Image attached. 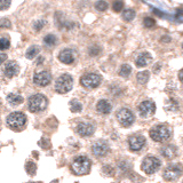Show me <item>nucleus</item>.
I'll return each mask as SVG.
<instances>
[{
    "instance_id": "nucleus-18",
    "label": "nucleus",
    "mask_w": 183,
    "mask_h": 183,
    "mask_svg": "<svg viewBox=\"0 0 183 183\" xmlns=\"http://www.w3.org/2000/svg\"><path fill=\"white\" fill-rule=\"evenodd\" d=\"M152 61V56L149 53H142L137 56L136 59V66L137 68H144L148 64H150Z\"/></svg>"
},
{
    "instance_id": "nucleus-21",
    "label": "nucleus",
    "mask_w": 183,
    "mask_h": 183,
    "mask_svg": "<svg viewBox=\"0 0 183 183\" xmlns=\"http://www.w3.org/2000/svg\"><path fill=\"white\" fill-rule=\"evenodd\" d=\"M136 79H137V81H138V84H141V85H145V84L149 81V79H150V73H149L148 71L140 72V73H137Z\"/></svg>"
},
{
    "instance_id": "nucleus-7",
    "label": "nucleus",
    "mask_w": 183,
    "mask_h": 183,
    "mask_svg": "<svg viewBox=\"0 0 183 183\" xmlns=\"http://www.w3.org/2000/svg\"><path fill=\"white\" fill-rule=\"evenodd\" d=\"M116 117H117V120L119 121V124L121 125V126H124V127H129L134 123V119H135L134 113L129 109H127V108L120 109L117 112Z\"/></svg>"
},
{
    "instance_id": "nucleus-14",
    "label": "nucleus",
    "mask_w": 183,
    "mask_h": 183,
    "mask_svg": "<svg viewBox=\"0 0 183 183\" xmlns=\"http://www.w3.org/2000/svg\"><path fill=\"white\" fill-rule=\"evenodd\" d=\"M59 60L64 64H71L76 60V52L73 49H63L59 54Z\"/></svg>"
},
{
    "instance_id": "nucleus-3",
    "label": "nucleus",
    "mask_w": 183,
    "mask_h": 183,
    "mask_svg": "<svg viewBox=\"0 0 183 183\" xmlns=\"http://www.w3.org/2000/svg\"><path fill=\"white\" fill-rule=\"evenodd\" d=\"M150 137L155 142L163 143L170 137V129L166 125H157L150 131Z\"/></svg>"
},
{
    "instance_id": "nucleus-15",
    "label": "nucleus",
    "mask_w": 183,
    "mask_h": 183,
    "mask_svg": "<svg viewBox=\"0 0 183 183\" xmlns=\"http://www.w3.org/2000/svg\"><path fill=\"white\" fill-rule=\"evenodd\" d=\"M76 131L80 136H91L95 131V127L91 123H80L76 127Z\"/></svg>"
},
{
    "instance_id": "nucleus-20",
    "label": "nucleus",
    "mask_w": 183,
    "mask_h": 183,
    "mask_svg": "<svg viewBox=\"0 0 183 183\" xmlns=\"http://www.w3.org/2000/svg\"><path fill=\"white\" fill-rule=\"evenodd\" d=\"M23 97L21 96L20 94H15V93H12L7 96V102L13 106H16V105H20L23 103Z\"/></svg>"
},
{
    "instance_id": "nucleus-32",
    "label": "nucleus",
    "mask_w": 183,
    "mask_h": 183,
    "mask_svg": "<svg viewBox=\"0 0 183 183\" xmlns=\"http://www.w3.org/2000/svg\"><path fill=\"white\" fill-rule=\"evenodd\" d=\"M10 6V0H0V10L8 9Z\"/></svg>"
},
{
    "instance_id": "nucleus-23",
    "label": "nucleus",
    "mask_w": 183,
    "mask_h": 183,
    "mask_svg": "<svg viewBox=\"0 0 183 183\" xmlns=\"http://www.w3.org/2000/svg\"><path fill=\"white\" fill-rule=\"evenodd\" d=\"M57 42V38L54 36V34H47L45 38H44V44L48 47H53V46L56 45Z\"/></svg>"
},
{
    "instance_id": "nucleus-35",
    "label": "nucleus",
    "mask_w": 183,
    "mask_h": 183,
    "mask_svg": "<svg viewBox=\"0 0 183 183\" xmlns=\"http://www.w3.org/2000/svg\"><path fill=\"white\" fill-rule=\"evenodd\" d=\"M6 60H7V55H6V54H4V53H0V65H1V64H2V63L6 61Z\"/></svg>"
},
{
    "instance_id": "nucleus-38",
    "label": "nucleus",
    "mask_w": 183,
    "mask_h": 183,
    "mask_svg": "<svg viewBox=\"0 0 183 183\" xmlns=\"http://www.w3.org/2000/svg\"><path fill=\"white\" fill-rule=\"evenodd\" d=\"M0 104H1V98H0Z\"/></svg>"
},
{
    "instance_id": "nucleus-27",
    "label": "nucleus",
    "mask_w": 183,
    "mask_h": 183,
    "mask_svg": "<svg viewBox=\"0 0 183 183\" xmlns=\"http://www.w3.org/2000/svg\"><path fill=\"white\" fill-rule=\"evenodd\" d=\"M26 172L30 174V175H34L36 174V170H37V165L32 161H29L26 163Z\"/></svg>"
},
{
    "instance_id": "nucleus-16",
    "label": "nucleus",
    "mask_w": 183,
    "mask_h": 183,
    "mask_svg": "<svg viewBox=\"0 0 183 183\" xmlns=\"http://www.w3.org/2000/svg\"><path fill=\"white\" fill-rule=\"evenodd\" d=\"M4 72H5L6 77H8V78H13V77H15V76L20 72V66L17 64V62H15V61H9V62L6 64V66H5Z\"/></svg>"
},
{
    "instance_id": "nucleus-37",
    "label": "nucleus",
    "mask_w": 183,
    "mask_h": 183,
    "mask_svg": "<svg viewBox=\"0 0 183 183\" xmlns=\"http://www.w3.org/2000/svg\"><path fill=\"white\" fill-rule=\"evenodd\" d=\"M179 78H180V80L182 81V71H180V72H179Z\"/></svg>"
},
{
    "instance_id": "nucleus-12",
    "label": "nucleus",
    "mask_w": 183,
    "mask_h": 183,
    "mask_svg": "<svg viewBox=\"0 0 183 183\" xmlns=\"http://www.w3.org/2000/svg\"><path fill=\"white\" fill-rule=\"evenodd\" d=\"M128 145L132 151H140L145 145V138L142 135H133L128 138Z\"/></svg>"
},
{
    "instance_id": "nucleus-31",
    "label": "nucleus",
    "mask_w": 183,
    "mask_h": 183,
    "mask_svg": "<svg viewBox=\"0 0 183 183\" xmlns=\"http://www.w3.org/2000/svg\"><path fill=\"white\" fill-rule=\"evenodd\" d=\"M155 25H156L155 20H152L150 17H145V19H144V26H147L148 29H149V28H153Z\"/></svg>"
},
{
    "instance_id": "nucleus-29",
    "label": "nucleus",
    "mask_w": 183,
    "mask_h": 183,
    "mask_svg": "<svg viewBox=\"0 0 183 183\" xmlns=\"http://www.w3.org/2000/svg\"><path fill=\"white\" fill-rule=\"evenodd\" d=\"M10 46V41L8 38H0V51L8 49Z\"/></svg>"
},
{
    "instance_id": "nucleus-8",
    "label": "nucleus",
    "mask_w": 183,
    "mask_h": 183,
    "mask_svg": "<svg viewBox=\"0 0 183 183\" xmlns=\"http://www.w3.org/2000/svg\"><path fill=\"white\" fill-rule=\"evenodd\" d=\"M102 81V77L98 73H87L80 78V84L86 88H96Z\"/></svg>"
},
{
    "instance_id": "nucleus-17",
    "label": "nucleus",
    "mask_w": 183,
    "mask_h": 183,
    "mask_svg": "<svg viewBox=\"0 0 183 183\" xmlns=\"http://www.w3.org/2000/svg\"><path fill=\"white\" fill-rule=\"evenodd\" d=\"M111 109H112V105L108 100H100L97 102V104H96V111L98 113H102V115L110 113Z\"/></svg>"
},
{
    "instance_id": "nucleus-26",
    "label": "nucleus",
    "mask_w": 183,
    "mask_h": 183,
    "mask_svg": "<svg viewBox=\"0 0 183 183\" xmlns=\"http://www.w3.org/2000/svg\"><path fill=\"white\" fill-rule=\"evenodd\" d=\"M134 17H135V12L133 10V9H126L123 12V19L125 21H132L134 20Z\"/></svg>"
},
{
    "instance_id": "nucleus-4",
    "label": "nucleus",
    "mask_w": 183,
    "mask_h": 183,
    "mask_svg": "<svg viewBox=\"0 0 183 183\" xmlns=\"http://www.w3.org/2000/svg\"><path fill=\"white\" fill-rule=\"evenodd\" d=\"M73 86V78L70 74H62L61 77L57 78L56 83H55V89L60 94H65L68 92H70L72 89Z\"/></svg>"
},
{
    "instance_id": "nucleus-33",
    "label": "nucleus",
    "mask_w": 183,
    "mask_h": 183,
    "mask_svg": "<svg viewBox=\"0 0 183 183\" xmlns=\"http://www.w3.org/2000/svg\"><path fill=\"white\" fill-rule=\"evenodd\" d=\"M10 22L7 20V19H2L0 21V28H10Z\"/></svg>"
},
{
    "instance_id": "nucleus-30",
    "label": "nucleus",
    "mask_w": 183,
    "mask_h": 183,
    "mask_svg": "<svg viewBox=\"0 0 183 183\" xmlns=\"http://www.w3.org/2000/svg\"><path fill=\"white\" fill-rule=\"evenodd\" d=\"M113 10L115 12H120L121 9H123V7H124V2L121 1V0H117V1H115V4H113Z\"/></svg>"
},
{
    "instance_id": "nucleus-34",
    "label": "nucleus",
    "mask_w": 183,
    "mask_h": 183,
    "mask_svg": "<svg viewBox=\"0 0 183 183\" xmlns=\"http://www.w3.org/2000/svg\"><path fill=\"white\" fill-rule=\"evenodd\" d=\"M42 25H44V22H42V21L37 22V23L34 24V30H36V31H40V30H41V28H42Z\"/></svg>"
},
{
    "instance_id": "nucleus-5",
    "label": "nucleus",
    "mask_w": 183,
    "mask_h": 183,
    "mask_svg": "<svg viewBox=\"0 0 183 183\" xmlns=\"http://www.w3.org/2000/svg\"><path fill=\"white\" fill-rule=\"evenodd\" d=\"M160 165H161V163L157 157L148 156L143 159V161L141 164V168L145 174H153L159 170Z\"/></svg>"
},
{
    "instance_id": "nucleus-13",
    "label": "nucleus",
    "mask_w": 183,
    "mask_h": 183,
    "mask_svg": "<svg viewBox=\"0 0 183 183\" xmlns=\"http://www.w3.org/2000/svg\"><path fill=\"white\" fill-rule=\"evenodd\" d=\"M92 151L95 156L97 157H103L109 151V144L105 141H97L92 145Z\"/></svg>"
},
{
    "instance_id": "nucleus-36",
    "label": "nucleus",
    "mask_w": 183,
    "mask_h": 183,
    "mask_svg": "<svg viewBox=\"0 0 183 183\" xmlns=\"http://www.w3.org/2000/svg\"><path fill=\"white\" fill-rule=\"evenodd\" d=\"M161 41H163V42H165V41H166V42H170V37H168V36H164L163 40H161Z\"/></svg>"
},
{
    "instance_id": "nucleus-2",
    "label": "nucleus",
    "mask_w": 183,
    "mask_h": 183,
    "mask_svg": "<svg viewBox=\"0 0 183 183\" xmlns=\"http://www.w3.org/2000/svg\"><path fill=\"white\" fill-rule=\"evenodd\" d=\"M48 104L47 97L42 94H34L29 98L28 106L31 112H41L44 111Z\"/></svg>"
},
{
    "instance_id": "nucleus-11",
    "label": "nucleus",
    "mask_w": 183,
    "mask_h": 183,
    "mask_svg": "<svg viewBox=\"0 0 183 183\" xmlns=\"http://www.w3.org/2000/svg\"><path fill=\"white\" fill-rule=\"evenodd\" d=\"M182 170L180 165H170L164 172V179L167 181H174L177 177L181 176Z\"/></svg>"
},
{
    "instance_id": "nucleus-1",
    "label": "nucleus",
    "mask_w": 183,
    "mask_h": 183,
    "mask_svg": "<svg viewBox=\"0 0 183 183\" xmlns=\"http://www.w3.org/2000/svg\"><path fill=\"white\" fill-rule=\"evenodd\" d=\"M91 166H92L91 160L87 157H85V156H79V157H77L73 160V163L71 165L73 173L76 175H79V176L88 174L89 170H91Z\"/></svg>"
},
{
    "instance_id": "nucleus-6",
    "label": "nucleus",
    "mask_w": 183,
    "mask_h": 183,
    "mask_svg": "<svg viewBox=\"0 0 183 183\" xmlns=\"http://www.w3.org/2000/svg\"><path fill=\"white\" fill-rule=\"evenodd\" d=\"M7 125L13 129H20L26 123V116L22 112H13L7 117Z\"/></svg>"
},
{
    "instance_id": "nucleus-24",
    "label": "nucleus",
    "mask_w": 183,
    "mask_h": 183,
    "mask_svg": "<svg viewBox=\"0 0 183 183\" xmlns=\"http://www.w3.org/2000/svg\"><path fill=\"white\" fill-rule=\"evenodd\" d=\"M131 72H132L131 65H128V64H124V65L120 68L119 74H120L121 77H124V78H127V77L131 74Z\"/></svg>"
},
{
    "instance_id": "nucleus-19",
    "label": "nucleus",
    "mask_w": 183,
    "mask_h": 183,
    "mask_svg": "<svg viewBox=\"0 0 183 183\" xmlns=\"http://www.w3.org/2000/svg\"><path fill=\"white\" fill-rule=\"evenodd\" d=\"M161 155L167 159H173L176 156V148L174 145H167L161 149Z\"/></svg>"
},
{
    "instance_id": "nucleus-22",
    "label": "nucleus",
    "mask_w": 183,
    "mask_h": 183,
    "mask_svg": "<svg viewBox=\"0 0 183 183\" xmlns=\"http://www.w3.org/2000/svg\"><path fill=\"white\" fill-rule=\"evenodd\" d=\"M40 52V48L38 46H31L28 51H26V59L28 60H33Z\"/></svg>"
},
{
    "instance_id": "nucleus-10",
    "label": "nucleus",
    "mask_w": 183,
    "mask_h": 183,
    "mask_svg": "<svg viewBox=\"0 0 183 183\" xmlns=\"http://www.w3.org/2000/svg\"><path fill=\"white\" fill-rule=\"evenodd\" d=\"M138 111L142 117H150L156 111V105L151 100H145L138 105Z\"/></svg>"
},
{
    "instance_id": "nucleus-9",
    "label": "nucleus",
    "mask_w": 183,
    "mask_h": 183,
    "mask_svg": "<svg viewBox=\"0 0 183 183\" xmlns=\"http://www.w3.org/2000/svg\"><path fill=\"white\" fill-rule=\"evenodd\" d=\"M52 81V74L48 71L38 72L33 76V83L39 87H46Z\"/></svg>"
},
{
    "instance_id": "nucleus-25",
    "label": "nucleus",
    "mask_w": 183,
    "mask_h": 183,
    "mask_svg": "<svg viewBox=\"0 0 183 183\" xmlns=\"http://www.w3.org/2000/svg\"><path fill=\"white\" fill-rule=\"evenodd\" d=\"M70 109H71L72 112H80L83 110V105H81V103L79 101L73 100V101L70 102Z\"/></svg>"
},
{
    "instance_id": "nucleus-28",
    "label": "nucleus",
    "mask_w": 183,
    "mask_h": 183,
    "mask_svg": "<svg viewBox=\"0 0 183 183\" xmlns=\"http://www.w3.org/2000/svg\"><path fill=\"white\" fill-rule=\"evenodd\" d=\"M95 8L100 10V12H103V10H106L108 9V2L104 1V0H100L95 4Z\"/></svg>"
}]
</instances>
